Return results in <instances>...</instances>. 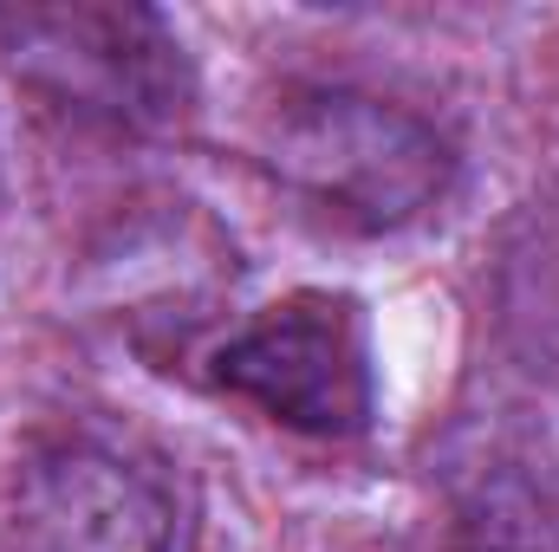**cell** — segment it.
I'll return each instance as SVG.
<instances>
[{"mask_svg": "<svg viewBox=\"0 0 559 552\" xmlns=\"http://www.w3.org/2000/svg\"><path fill=\"white\" fill-rule=\"evenodd\" d=\"M13 65L79 118L156 131L189 105V65L143 7H26L7 20Z\"/></svg>", "mask_w": 559, "mask_h": 552, "instance_id": "cell-3", "label": "cell"}, {"mask_svg": "<svg viewBox=\"0 0 559 552\" xmlns=\"http://www.w3.org/2000/svg\"><path fill=\"white\" fill-rule=\"evenodd\" d=\"M215 384L280 429L358 435L378 404L365 312L345 292H286L215 351Z\"/></svg>", "mask_w": 559, "mask_h": 552, "instance_id": "cell-2", "label": "cell"}, {"mask_svg": "<svg viewBox=\"0 0 559 552\" xmlns=\"http://www.w3.org/2000/svg\"><path fill=\"white\" fill-rule=\"evenodd\" d=\"M261 156L306 208L358 235L411 228L449 195L455 176L449 137L429 118L345 85L293 92L267 118Z\"/></svg>", "mask_w": 559, "mask_h": 552, "instance_id": "cell-1", "label": "cell"}, {"mask_svg": "<svg viewBox=\"0 0 559 552\" xmlns=\"http://www.w3.org/2000/svg\"><path fill=\"white\" fill-rule=\"evenodd\" d=\"M7 552H176L163 481L98 435L33 442L0 494Z\"/></svg>", "mask_w": 559, "mask_h": 552, "instance_id": "cell-4", "label": "cell"}]
</instances>
